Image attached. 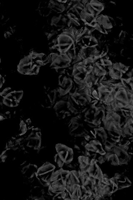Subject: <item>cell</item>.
I'll return each instance as SVG.
<instances>
[{"instance_id": "83f0119b", "label": "cell", "mask_w": 133, "mask_h": 200, "mask_svg": "<svg viewBox=\"0 0 133 200\" xmlns=\"http://www.w3.org/2000/svg\"><path fill=\"white\" fill-rule=\"evenodd\" d=\"M122 175V174L117 173L115 174L114 177V179H117V180H119V179H120L121 178Z\"/></svg>"}, {"instance_id": "d4e9b609", "label": "cell", "mask_w": 133, "mask_h": 200, "mask_svg": "<svg viewBox=\"0 0 133 200\" xmlns=\"http://www.w3.org/2000/svg\"><path fill=\"white\" fill-rule=\"evenodd\" d=\"M95 160L96 162H99L100 164H102L105 161V160L103 156H102V155L98 156L97 158L95 159Z\"/></svg>"}, {"instance_id": "4dcf8cb0", "label": "cell", "mask_w": 133, "mask_h": 200, "mask_svg": "<svg viewBox=\"0 0 133 200\" xmlns=\"http://www.w3.org/2000/svg\"><path fill=\"white\" fill-rule=\"evenodd\" d=\"M73 147L74 149L76 150L77 151H81L80 148V147H79V146L77 144H74L73 146Z\"/></svg>"}, {"instance_id": "5bb4252c", "label": "cell", "mask_w": 133, "mask_h": 200, "mask_svg": "<svg viewBox=\"0 0 133 200\" xmlns=\"http://www.w3.org/2000/svg\"><path fill=\"white\" fill-rule=\"evenodd\" d=\"M79 165V169L80 170L85 171L87 173V169L90 164L91 158L88 156H81L78 158Z\"/></svg>"}, {"instance_id": "9a60e30c", "label": "cell", "mask_w": 133, "mask_h": 200, "mask_svg": "<svg viewBox=\"0 0 133 200\" xmlns=\"http://www.w3.org/2000/svg\"><path fill=\"white\" fill-rule=\"evenodd\" d=\"M66 104H67V101H64V100L61 99L57 101L54 106V110H56V112H59L61 110H64V108H67Z\"/></svg>"}, {"instance_id": "44dd1931", "label": "cell", "mask_w": 133, "mask_h": 200, "mask_svg": "<svg viewBox=\"0 0 133 200\" xmlns=\"http://www.w3.org/2000/svg\"><path fill=\"white\" fill-rule=\"evenodd\" d=\"M61 55H62V59H63V62L64 64L71 63L72 59L69 57V56L67 55L66 53L61 54Z\"/></svg>"}, {"instance_id": "e0dca14e", "label": "cell", "mask_w": 133, "mask_h": 200, "mask_svg": "<svg viewBox=\"0 0 133 200\" xmlns=\"http://www.w3.org/2000/svg\"><path fill=\"white\" fill-rule=\"evenodd\" d=\"M103 176V174L100 168L96 163V164L95 169L94 173L93 178L97 180H100L102 178Z\"/></svg>"}, {"instance_id": "f546056e", "label": "cell", "mask_w": 133, "mask_h": 200, "mask_svg": "<svg viewBox=\"0 0 133 200\" xmlns=\"http://www.w3.org/2000/svg\"><path fill=\"white\" fill-rule=\"evenodd\" d=\"M98 156V154L96 153H92V154H90V158H92V159H96V158H97Z\"/></svg>"}, {"instance_id": "2e32d148", "label": "cell", "mask_w": 133, "mask_h": 200, "mask_svg": "<svg viewBox=\"0 0 133 200\" xmlns=\"http://www.w3.org/2000/svg\"><path fill=\"white\" fill-rule=\"evenodd\" d=\"M105 161H107L112 165L116 166L115 162V156L112 152H106L103 156Z\"/></svg>"}, {"instance_id": "4316f807", "label": "cell", "mask_w": 133, "mask_h": 200, "mask_svg": "<svg viewBox=\"0 0 133 200\" xmlns=\"http://www.w3.org/2000/svg\"><path fill=\"white\" fill-rule=\"evenodd\" d=\"M81 153L83 154V156H88V157H90V153L89 151H81Z\"/></svg>"}, {"instance_id": "6da1fadb", "label": "cell", "mask_w": 133, "mask_h": 200, "mask_svg": "<svg viewBox=\"0 0 133 200\" xmlns=\"http://www.w3.org/2000/svg\"><path fill=\"white\" fill-rule=\"evenodd\" d=\"M103 122L104 129L107 131L111 137L120 138L121 136V129L124 121L118 112L115 111H107Z\"/></svg>"}, {"instance_id": "484cf974", "label": "cell", "mask_w": 133, "mask_h": 200, "mask_svg": "<svg viewBox=\"0 0 133 200\" xmlns=\"http://www.w3.org/2000/svg\"><path fill=\"white\" fill-rule=\"evenodd\" d=\"M102 183L106 185H110V178H104L102 177Z\"/></svg>"}, {"instance_id": "ffe728a7", "label": "cell", "mask_w": 133, "mask_h": 200, "mask_svg": "<svg viewBox=\"0 0 133 200\" xmlns=\"http://www.w3.org/2000/svg\"><path fill=\"white\" fill-rule=\"evenodd\" d=\"M65 167L67 169V170L69 171L72 170H76V169L78 166V164L77 162H75V163H70L69 164H65L64 165Z\"/></svg>"}, {"instance_id": "d6986e66", "label": "cell", "mask_w": 133, "mask_h": 200, "mask_svg": "<svg viewBox=\"0 0 133 200\" xmlns=\"http://www.w3.org/2000/svg\"><path fill=\"white\" fill-rule=\"evenodd\" d=\"M19 131H20L19 135H24L26 133L27 131V129L26 124L23 121H20V124Z\"/></svg>"}, {"instance_id": "1f68e13d", "label": "cell", "mask_w": 133, "mask_h": 200, "mask_svg": "<svg viewBox=\"0 0 133 200\" xmlns=\"http://www.w3.org/2000/svg\"><path fill=\"white\" fill-rule=\"evenodd\" d=\"M133 75L132 70L130 71L128 73H126V76L128 77V78H132Z\"/></svg>"}, {"instance_id": "7a4b0ae2", "label": "cell", "mask_w": 133, "mask_h": 200, "mask_svg": "<svg viewBox=\"0 0 133 200\" xmlns=\"http://www.w3.org/2000/svg\"><path fill=\"white\" fill-rule=\"evenodd\" d=\"M114 98V105L117 108L133 110V93L129 88H119Z\"/></svg>"}, {"instance_id": "603a6c76", "label": "cell", "mask_w": 133, "mask_h": 200, "mask_svg": "<svg viewBox=\"0 0 133 200\" xmlns=\"http://www.w3.org/2000/svg\"><path fill=\"white\" fill-rule=\"evenodd\" d=\"M8 151L7 150H4V151L2 152V154L1 155V160L3 162H5L6 161V159H7L8 156V154L7 153Z\"/></svg>"}, {"instance_id": "30bf717a", "label": "cell", "mask_w": 133, "mask_h": 200, "mask_svg": "<svg viewBox=\"0 0 133 200\" xmlns=\"http://www.w3.org/2000/svg\"><path fill=\"white\" fill-rule=\"evenodd\" d=\"M95 18L98 24L106 30L112 29L113 24H115L114 19L106 15H100Z\"/></svg>"}, {"instance_id": "8992f818", "label": "cell", "mask_w": 133, "mask_h": 200, "mask_svg": "<svg viewBox=\"0 0 133 200\" xmlns=\"http://www.w3.org/2000/svg\"><path fill=\"white\" fill-rule=\"evenodd\" d=\"M129 147L127 145L115 146L113 148V152L115 156L116 166L127 165L132 156L128 153Z\"/></svg>"}, {"instance_id": "ba28073f", "label": "cell", "mask_w": 133, "mask_h": 200, "mask_svg": "<svg viewBox=\"0 0 133 200\" xmlns=\"http://www.w3.org/2000/svg\"><path fill=\"white\" fill-rule=\"evenodd\" d=\"M85 146V149L88 151L99 154L102 156H104L106 153L101 143L97 140H91Z\"/></svg>"}, {"instance_id": "3957f363", "label": "cell", "mask_w": 133, "mask_h": 200, "mask_svg": "<svg viewBox=\"0 0 133 200\" xmlns=\"http://www.w3.org/2000/svg\"><path fill=\"white\" fill-rule=\"evenodd\" d=\"M57 154L54 157V160L58 167L62 168L65 164L72 162L74 158L73 150L63 144L56 145Z\"/></svg>"}, {"instance_id": "8fae6325", "label": "cell", "mask_w": 133, "mask_h": 200, "mask_svg": "<svg viewBox=\"0 0 133 200\" xmlns=\"http://www.w3.org/2000/svg\"><path fill=\"white\" fill-rule=\"evenodd\" d=\"M133 118L131 117L124 123L121 129V136L123 137H132L133 133Z\"/></svg>"}, {"instance_id": "9c48e42d", "label": "cell", "mask_w": 133, "mask_h": 200, "mask_svg": "<svg viewBox=\"0 0 133 200\" xmlns=\"http://www.w3.org/2000/svg\"><path fill=\"white\" fill-rule=\"evenodd\" d=\"M80 171L72 170L69 171L65 176L62 184L65 186L67 185H72L74 184H80Z\"/></svg>"}, {"instance_id": "277c9868", "label": "cell", "mask_w": 133, "mask_h": 200, "mask_svg": "<svg viewBox=\"0 0 133 200\" xmlns=\"http://www.w3.org/2000/svg\"><path fill=\"white\" fill-rule=\"evenodd\" d=\"M54 165L46 162L37 170L35 176L37 181L44 187H49L52 182L50 181L51 176L56 169Z\"/></svg>"}, {"instance_id": "7402d4cb", "label": "cell", "mask_w": 133, "mask_h": 200, "mask_svg": "<svg viewBox=\"0 0 133 200\" xmlns=\"http://www.w3.org/2000/svg\"><path fill=\"white\" fill-rule=\"evenodd\" d=\"M62 18V17H60V15L59 17L56 16H53L51 19V26H56V25H57V24H58L59 22L61 20Z\"/></svg>"}, {"instance_id": "f1b7e54d", "label": "cell", "mask_w": 133, "mask_h": 200, "mask_svg": "<svg viewBox=\"0 0 133 200\" xmlns=\"http://www.w3.org/2000/svg\"><path fill=\"white\" fill-rule=\"evenodd\" d=\"M67 19L68 18L66 17V16H63L62 17V18H61V20L62 21V23H63L64 24H67Z\"/></svg>"}, {"instance_id": "5b68a950", "label": "cell", "mask_w": 133, "mask_h": 200, "mask_svg": "<svg viewBox=\"0 0 133 200\" xmlns=\"http://www.w3.org/2000/svg\"><path fill=\"white\" fill-rule=\"evenodd\" d=\"M31 55L24 57L21 59L18 65V71L24 75H36L39 73V67L37 66Z\"/></svg>"}, {"instance_id": "ac0fdd59", "label": "cell", "mask_w": 133, "mask_h": 200, "mask_svg": "<svg viewBox=\"0 0 133 200\" xmlns=\"http://www.w3.org/2000/svg\"><path fill=\"white\" fill-rule=\"evenodd\" d=\"M54 8H55L54 10L58 13H62L66 10V8L64 4L57 1L56 2V5Z\"/></svg>"}, {"instance_id": "52a82bcc", "label": "cell", "mask_w": 133, "mask_h": 200, "mask_svg": "<svg viewBox=\"0 0 133 200\" xmlns=\"http://www.w3.org/2000/svg\"><path fill=\"white\" fill-rule=\"evenodd\" d=\"M129 67L126 66L121 62L112 63V68L109 71V75L111 78L115 80H120L123 74L129 70Z\"/></svg>"}, {"instance_id": "4fadbf2b", "label": "cell", "mask_w": 133, "mask_h": 200, "mask_svg": "<svg viewBox=\"0 0 133 200\" xmlns=\"http://www.w3.org/2000/svg\"><path fill=\"white\" fill-rule=\"evenodd\" d=\"M95 135L97 140L100 142L103 145H105L108 139V135L104 127H99L94 129Z\"/></svg>"}, {"instance_id": "cb8c5ba5", "label": "cell", "mask_w": 133, "mask_h": 200, "mask_svg": "<svg viewBox=\"0 0 133 200\" xmlns=\"http://www.w3.org/2000/svg\"><path fill=\"white\" fill-rule=\"evenodd\" d=\"M12 90V89H11V88H10V87L6 88H5V89L3 91H2V92L1 93V96L3 97L5 96L8 93L10 92Z\"/></svg>"}, {"instance_id": "7c38bea8", "label": "cell", "mask_w": 133, "mask_h": 200, "mask_svg": "<svg viewBox=\"0 0 133 200\" xmlns=\"http://www.w3.org/2000/svg\"><path fill=\"white\" fill-rule=\"evenodd\" d=\"M69 172V171L63 169L62 168H61L60 169L56 171H54L52 174L50 179V181L52 182L54 181H59L62 183L65 179V176Z\"/></svg>"}]
</instances>
